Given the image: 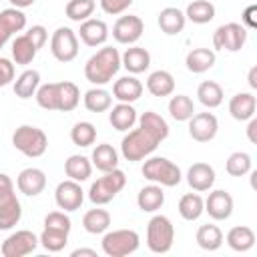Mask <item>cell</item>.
<instances>
[{
	"mask_svg": "<svg viewBox=\"0 0 257 257\" xmlns=\"http://www.w3.org/2000/svg\"><path fill=\"white\" fill-rule=\"evenodd\" d=\"M137 120H139V126L133 131H126V135L120 141V153L131 163L143 161L145 157H149L169 137V124L159 112L147 110Z\"/></svg>",
	"mask_w": 257,
	"mask_h": 257,
	"instance_id": "1",
	"label": "cell"
},
{
	"mask_svg": "<svg viewBox=\"0 0 257 257\" xmlns=\"http://www.w3.org/2000/svg\"><path fill=\"white\" fill-rule=\"evenodd\" d=\"M118 70H120V54L112 46H102L84 64V76L94 86L108 84Z\"/></svg>",
	"mask_w": 257,
	"mask_h": 257,
	"instance_id": "2",
	"label": "cell"
},
{
	"mask_svg": "<svg viewBox=\"0 0 257 257\" xmlns=\"http://www.w3.org/2000/svg\"><path fill=\"white\" fill-rule=\"evenodd\" d=\"M12 147L20 151L24 157L38 159L46 153L48 149V137L42 128L32 126V124H20L12 133Z\"/></svg>",
	"mask_w": 257,
	"mask_h": 257,
	"instance_id": "3",
	"label": "cell"
},
{
	"mask_svg": "<svg viewBox=\"0 0 257 257\" xmlns=\"http://www.w3.org/2000/svg\"><path fill=\"white\" fill-rule=\"evenodd\" d=\"M143 177L151 183H157L161 187H177L183 179L179 165H175L173 161H169L167 157H151L145 161L143 169H141Z\"/></svg>",
	"mask_w": 257,
	"mask_h": 257,
	"instance_id": "4",
	"label": "cell"
},
{
	"mask_svg": "<svg viewBox=\"0 0 257 257\" xmlns=\"http://www.w3.org/2000/svg\"><path fill=\"white\" fill-rule=\"evenodd\" d=\"M20 217L22 207L14 193V183L6 173H0V231H8L18 225Z\"/></svg>",
	"mask_w": 257,
	"mask_h": 257,
	"instance_id": "5",
	"label": "cell"
},
{
	"mask_svg": "<svg viewBox=\"0 0 257 257\" xmlns=\"http://www.w3.org/2000/svg\"><path fill=\"white\" fill-rule=\"evenodd\" d=\"M126 185V177H124V173L116 167V169H112V171H106V173H102V177H98L92 185H90V189H88V199L94 203V205H106V203H110L120 191H122V187Z\"/></svg>",
	"mask_w": 257,
	"mask_h": 257,
	"instance_id": "6",
	"label": "cell"
},
{
	"mask_svg": "<svg viewBox=\"0 0 257 257\" xmlns=\"http://www.w3.org/2000/svg\"><path fill=\"white\" fill-rule=\"evenodd\" d=\"M141 245V237L135 229H114V231H104L100 247L102 253L108 257H126L135 253Z\"/></svg>",
	"mask_w": 257,
	"mask_h": 257,
	"instance_id": "7",
	"label": "cell"
},
{
	"mask_svg": "<svg viewBox=\"0 0 257 257\" xmlns=\"http://www.w3.org/2000/svg\"><path fill=\"white\" fill-rule=\"evenodd\" d=\"M175 241V227L169 217L155 215L147 223V247L153 253H169Z\"/></svg>",
	"mask_w": 257,
	"mask_h": 257,
	"instance_id": "8",
	"label": "cell"
},
{
	"mask_svg": "<svg viewBox=\"0 0 257 257\" xmlns=\"http://www.w3.org/2000/svg\"><path fill=\"white\" fill-rule=\"evenodd\" d=\"M50 52L58 62H72L78 56V36L68 26H58L50 36Z\"/></svg>",
	"mask_w": 257,
	"mask_h": 257,
	"instance_id": "9",
	"label": "cell"
},
{
	"mask_svg": "<svg viewBox=\"0 0 257 257\" xmlns=\"http://www.w3.org/2000/svg\"><path fill=\"white\" fill-rule=\"evenodd\" d=\"M245 42H247V28L239 22L221 24L213 32V48H217V50L237 52L243 48Z\"/></svg>",
	"mask_w": 257,
	"mask_h": 257,
	"instance_id": "10",
	"label": "cell"
},
{
	"mask_svg": "<svg viewBox=\"0 0 257 257\" xmlns=\"http://www.w3.org/2000/svg\"><path fill=\"white\" fill-rule=\"evenodd\" d=\"M36 247H38V237L28 229H20L4 239L0 251L4 257H24L30 255Z\"/></svg>",
	"mask_w": 257,
	"mask_h": 257,
	"instance_id": "11",
	"label": "cell"
},
{
	"mask_svg": "<svg viewBox=\"0 0 257 257\" xmlns=\"http://www.w3.org/2000/svg\"><path fill=\"white\" fill-rule=\"evenodd\" d=\"M219 120L213 112H195L189 118V135L197 143H209L217 137Z\"/></svg>",
	"mask_w": 257,
	"mask_h": 257,
	"instance_id": "12",
	"label": "cell"
},
{
	"mask_svg": "<svg viewBox=\"0 0 257 257\" xmlns=\"http://www.w3.org/2000/svg\"><path fill=\"white\" fill-rule=\"evenodd\" d=\"M143 32H145V22L135 14L120 16L112 26V38L118 44H135L143 36Z\"/></svg>",
	"mask_w": 257,
	"mask_h": 257,
	"instance_id": "13",
	"label": "cell"
},
{
	"mask_svg": "<svg viewBox=\"0 0 257 257\" xmlns=\"http://www.w3.org/2000/svg\"><path fill=\"white\" fill-rule=\"evenodd\" d=\"M54 201H56L58 209H62V211H76V209H80V205L84 201V191H82L80 183L66 179L56 185Z\"/></svg>",
	"mask_w": 257,
	"mask_h": 257,
	"instance_id": "14",
	"label": "cell"
},
{
	"mask_svg": "<svg viewBox=\"0 0 257 257\" xmlns=\"http://www.w3.org/2000/svg\"><path fill=\"white\" fill-rule=\"evenodd\" d=\"M233 205H235L233 197L225 189H215L205 199V211L215 221H227L231 217V213H233Z\"/></svg>",
	"mask_w": 257,
	"mask_h": 257,
	"instance_id": "15",
	"label": "cell"
},
{
	"mask_svg": "<svg viewBox=\"0 0 257 257\" xmlns=\"http://www.w3.org/2000/svg\"><path fill=\"white\" fill-rule=\"evenodd\" d=\"M16 187L22 195L26 197H36L44 191L46 187V175L42 169L38 167H28V169H22L16 177Z\"/></svg>",
	"mask_w": 257,
	"mask_h": 257,
	"instance_id": "16",
	"label": "cell"
},
{
	"mask_svg": "<svg viewBox=\"0 0 257 257\" xmlns=\"http://www.w3.org/2000/svg\"><path fill=\"white\" fill-rule=\"evenodd\" d=\"M26 26V14L20 8H6L0 12V48L10 40L12 34L24 30Z\"/></svg>",
	"mask_w": 257,
	"mask_h": 257,
	"instance_id": "17",
	"label": "cell"
},
{
	"mask_svg": "<svg viewBox=\"0 0 257 257\" xmlns=\"http://www.w3.org/2000/svg\"><path fill=\"white\" fill-rule=\"evenodd\" d=\"M78 38H80L86 46H90V48L100 46V44H104L106 38H108V26H106V22L100 20V18H88V20L80 22Z\"/></svg>",
	"mask_w": 257,
	"mask_h": 257,
	"instance_id": "18",
	"label": "cell"
},
{
	"mask_svg": "<svg viewBox=\"0 0 257 257\" xmlns=\"http://www.w3.org/2000/svg\"><path fill=\"white\" fill-rule=\"evenodd\" d=\"M187 183L193 191L205 193L215 185V169L209 163H193L187 171Z\"/></svg>",
	"mask_w": 257,
	"mask_h": 257,
	"instance_id": "19",
	"label": "cell"
},
{
	"mask_svg": "<svg viewBox=\"0 0 257 257\" xmlns=\"http://www.w3.org/2000/svg\"><path fill=\"white\" fill-rule=\"evenodd\" d=\"M143 94V82L135 76V74H128V76H120L118 80H114L112 84V96L118 100V102H135L139 100Z\"/></svg>",
	"mask_w": 257,
	"mask_h": 257,
	"instance_id": "20",
	"label": "cell"
},
{
	"mask_svg": "<svg viewBox=\"0 0 257 257\" xmlns=\"http://www.w3.org/2000/svg\"><path fill=\"white\" fill-rule=\"evenodd\" d=\"M120 66L131 74H141L151 66V52L143 46H131L120 54Z\"/></svg>",
	"mask_w": 257,
	"mask_h": 257,
	"instance_id": "21",
	"label": "cell"
},
{
	"mask_svg": "<svg viewBox=\"0 0 257 257\" xmlns=\"http://www.w3.org/2000/svg\"><path fill=\"white\" fill-rule=\"evenodd\" d=\"M255 108H257V98L253 96V92H237L229 100L231 116L235 120H241V122L255 116Z\"/></svg>",
	"mask_w": 257,
	"mask_h": 257,
	"instance_id": "22",
	"label": "cell"
},
{
	"mask_svg": "<svg viewBox=\"0 0 257 257\" xmlns=\"http://www.w3.org/2000/svg\"><path fill=\"white\" fill-rule=\"evenodd\" d=\"M159 28L167 34V36H175L179 32H183L185 24H187V18H185V12L179 10L177 6H167L159 12Z\"/></svg>",
	"mask_w": 257,
	"mask_h": 257,
	"instance_id": "23",
	"label": "cell"
},
{
	"mask_svg": "<svg viewBox=\"0 0 257 257\" xmlns=\"http://www.w3.org/2000/svg\"><path fill=\"white\" fill-rule=\"evenodd\" d=\"M137 118H139V116H137V110H135V106H133L131 102H118V104L112 106L110 112H108V122L112 124V128H116V131H120V133L131 131V128L135 126Z\"/></svg>",
	"mask_w": 257,
	"mask_h": 257,
	"instance_id": "24",
	"label": "cell"
},
{
	"mask_svg": "<svg viewBox=\"0 0 257 257\" xmlns=\"http://www.w3.org/2000/svg\"><path fill=\"white\" fill-rule=\"evenodd\" d=\"M163 203H165V193H163V187L157 183L143 187L137 195V205L143 213H155L163 207Z\"/></svg>",
	"mask_w": 257,
	"mask_h": 257,
	"instance_id": "25",
	"label": "cell"
},
{
	"mask_svg": "<svg viewBox=\"0 0 257 257\" xmlns=\"http://www.w3.org/2000/svg\"><path fill=\"white\" fill-rule=\"evenodd\" d=\"M215 60H217L215 50H211V48H193V50H189V54L185 58V64H187L189 72L203 74L209 68H213Z\"/></svg>",
	"mask_w": 257,
	"mask_h": 257,
	"instance_id": "26",
	"label": "cell"
},
{
	"mask_svg": "<svg viewBox=\"0 0 257 257\" xmlns=\"http://www.w3.org/2000/svg\"><path fill=\"white\" fill-rule=\"evenodd\" d=\"M90 163L92 167H96L100 173H106V171H112L118 167V153L112 145L108 143H100L92 149V155H90Z\"/></svg>",
	"mask_w": 257,
	"mask_h": 257,
	"instance_id": "27",
	"label": "cell"
},
{
	"mask_svg": "<svg viewBox=\"0 0 257 257\" xmlns=\"http://www.w3.org/2000/svg\"><path fill=\"white\" fill-rule=\"evenodd\" d=\"M147 90L153 96H171L175 92V76L169 70H155L147 78Z\"/></svg>",
	"mask_w": 257,
	"mask_h": 257,
	"instance_id": "28",
	"label": "cell"
},
{
	"mask_svg": "<svg viewBox=\"0 0 257 257\" xmlns=\"http://www.w3.org/2000/svg\"><path fill=\"white\" fill-rule=\"evenodd\" d=\"M64 173H66L68 179H72L76 183H82V181L90 179V175H92V163L84 155H70L64 161Z\"/></svg>",
	"mask_w": 257,
	"mask_h": 257,
	"instance_id": "29",
	"label": "cell"
},
{
	"mask_svg": "<svg viewBox=\"0 0 257 257\" xmlns=\"http://www.w3.org/2000/svg\"><path fill=\"white\" fill-rule=\"evenodd\" d=\"M225 239H227V245L233 251L245 253V251H249L255 245V231L251 227H247V225H237V227L229 229Z\"/></svg>",
	"mask_w": 257,
	"mask_h": 257,
	"instance_id": "30",
	"label": "cell"
},
{
	"mask_svg": "<svg viewBox=\"0 0 257 257\" xmlns=\"http://www.w3.org/2000/svg\"><path fill=\"white\" fill-rule=\"evenodd\" d=\"M38 86H40V72L34 68H28L14 80V94L18 98L26 100V98H32L36 94Z\"/></svg>",
	"mask_w": 257,
	"mask_h": 257,
	"instance_id": "31",
	"label": "cell"
},
{
	"mask_svg": "<svg viewBox=\"0 0 257 257\" xmlns=\"http://www.w3.org/2000/svg\"><path fill=\"white\" fill-rule=\"evenodd\" d=\"M82 227L90 235H100V233L108 231V227H110V213L106 209H98V205H96V209H90L84 213Z\"/></svg>",
	"mask_w": 257,
	"mask_h": 257,
	"instance_id": "32",
	"label": "cell"
},
{
	"mask_svg": "<svg viewBox=\"0 0 257 257\" xmlns=\"http://www.w3.org/2000/svg\"><path fill=\"white\" fill-rule=\"evenodd\" d=\"M197 98L203 106L207 108H217L221 106L223 98H225V92H223V86L215 80H203L197 88Z\"/></svg>",
	"mask_w": 257,
	"mask_h": 257,
	"instance_id": "33",
	"label": "cell"
},
{
	"mask_svg": "<svg viewBox=\"0 0 257 257\" xmlns=\"http://www.w3.org/2000/svg\"><path fill=\"white\" fill-rule=\"evenodd\" d=\"M215 4H211L209 0H193L185 8V18L193 24H207L215 18Z\"/></svg>",
	"mask_w": 257,
	"mask_h": 257,
	"instance_id": "34",
	"label": "cell"
},
{
	"mask_svg": "<svg viewBox=\"0 0 257 257\" xmlns=\"http://www.w3.org/2000/svg\"><path fill=\"white\" fill-rule=\"evenodd\" d=\"M38 54V48L34 46V42L28 38V34H18L12 40V58L16 64H30Z\"/></svg>",
	"mask_w": 257,
	"mask_h": 257,
	"instance_id": "35",
	"label": "cell"
},
{
	"mask_svg": "<svg viewBox=\"0 0 257 257\" xmlns=\"http://www.w3.org/2000/svg\"><path fill=\"white\" fill-rule=\"evenodd\" d=\"M34 98H36L38 106L44 110H60V82L40 84Z\"/></svg>",
	"mask_w": 257,
	"mask_h": 257,
	"instance_id": "36",
	"label": "cell"
},
{
	"mask_svg": "<svg viewBox=\"0 0 257 257\" xmlns=\"http://www.w3.org/2000/svg\"><path fill=\"white\" fill-rule=\"evenodd\" d=\"M82 102L86 106V110L90 112H104L112 106V96L106 88L102 86H94V88H88L82 96Z\"/></svg>",
	"mask_w": 257,
	"mask_h": 257,
	"instance_id": "37",
	"label": "cell"
},
{
	"mask_svg": "<svg viewBox=\"0 0 257 257\" xmlns=\"http://www.w3.org/2000/svg\"><path fill=\"white\" fill-rule=\"evenodd\" d=\"M197 245L205 251H217L221 245H223V231L213 225V223H207V225H201L197 229Z\"/></svg>",
	"mask_w": 257,
	"mask_h": 257,
	"instance_id": "38",
	"label": "cell"
},
{
	"mask_svg": "<svg viewBox=\"0 0 257 257\" xmlns=\"http://www.w3.org/2000/svg\"><path fill=\"white\" fill-rule=\"evenodd\" d=\"M205 211V201L199 193H187L179 199V215L185 221H197Z\"/></svg>",
	"mask_w": 257,
	"mask_h": 257,
	"instance_id": "39",
	"label": "cell"
},
{
	"mask_svg": "<svg viewBox=\"0 0 257 257\" xmlns=\"http://www.w3.org/2000/svg\"><path fill=\"white\" fill-rule=\"evenodd\" d=\"M169 114L175 120H179V122L189 120L195 114V102H193V98L187 96V94H175V96H171V100H169Z\"/></svg>",
	"mask_w": 257,
	"mask_h": 257,
	"instance_id": "40",
	"label": "cell"
},
{
	"mask_svg": "<svg viewBox=\"0 0 257 257\" xmlns=\"http://www.w3.org/2000/svg\"><path fill=\"white\" fill-rule=\"evenodd\" d=\"M38 243L50 251V253H58L66 247L68 243V233L66 231H60V229H52V227H44L40 237H38Z\"/></svg>",
	"mask_w": 257,
	"mask_h": 257,
	"instance_id": "41",
	"label": "cell"
},
{
	"mask_svg": "<svg viewBox=\"0 0 257 257\" xmlns=\"http://www.w3.org/2000/svg\"><path fill=\"white\" fill-rule=\"evenodd\" d=\"M251 155L249 153H243V151H235L227 157V163H225V171L231 175V177H245L247 173H251Z\"/></svg>",
	"mask_w": 257,
	"mask_h": 257,
	"instance_id": "42",
	"label": "cell"
},
{
	"mask_svg": "<svg viewBox=\"0 0 257 257\" xmlns=\"http://www.w3.org/2000/svg\"><path fill=\"white\" fill-rule=\"evenodd\" d=\"M70 141L76 147H90L96 141V128L88 120H80L70 128Z\"/></svg>",
	"mask_w": 257,
	"mask_h": 257,
	"instance_id": "43",
	"label": "cell"
},
{
	"mask_svg": "<svg viewBox=\"0 0 257 257\" xmlns=\"http://www.w3.org/2000/svg\"><path fill=\"white\" fill-rule=\"evenodd\" d=\"M94 8H96L94 0H68L64 12L72 22H84L92 16Z\"/></svg>",
	"mask_w": 257,
	"mask_h": 257,
	"instance_id": "44",
	"label": "cell"
},
{
	"mask_svg": "<svg viewBox=\"0 0 257 257\" xmlns=\"http://www.w3.org/2000/svg\"><path fill=\"white\" fill-rule=\"evenodd\" d=\"M44 227H52V229H60V231L70 233L72 223H70V217L66 215V211H52L44 217Z\"/></svg>",
	"mask_w": 257,
	"mask_h": 257,
	"instance_id": "45",
	"label": "cell"
},
{
	"mask_svg": "<svg viewBox=\"0 0 257 257\" xmlns=\"http://www.w3.org/2000/svg\"><path fill=\"white\" fill-rule=\"evenodd\" d=\"M133 4V0H100V8L104 14L116 16L122 14L124 10H128V6Z\"/></svg>",
	"mask_w": 257,
	"mask_h": 257,
	"instance_id": "46",
	"label": "cell"
},
{
	"mask_svg": "<svg viewBox=\"0 0 257 257\" xmlns=\"http://www.w3.org/2000/svg\"><path fill=\"white\" fill-rule=\"evenodd\" d=\"M28 38L34 42V46L40 50L44 44H46V40H48V30L42 26V24H34L32 28H28Z\"/></svg>",
	"mask_w": 257,
	"mask_h": 257,
	"instance_id": "47",
	"label": "cell"
},
{
	"mask_svg": "<svg viewBox=\"0 0 257 257\" xmlns=\"http://www.w3.org/2000/svg\"><path fill=\"white\" fill-rule=\"evenodd\" d=\"M12 80H14V64H12V60L0 56V88L10 84Z\"/></svg>",
	"mask_w": 257,
	"mask_h": 257,
	"instance_id": "48",
	"label": "cell"
},
{
	"mask_svg": "<svg viewBox=\"0 0 257 257\" xmlns=\"http://www.w3.org/2000/svg\"><path fill=\"white\" fill-rule=\"evenodd\" d=\"M255 14H257V6H255V4H249V6L245 8V12H243V22H245L247 28H257V18H255Z\"/></svg>",
	"mask_w": 257,
	"mask_h": 257,
	"instance_id": "49",
	"label": "cell"
},
{
	"mask_svg": "<svg viewBox=\"0 0 257 257\" xmlns=\"http://www.w3.org/2000/svg\"><path fill=\"white\" fill-rule=\"evenodd\" d=\"M255 131H257V118L251 116V118H249V124H247V139H249L253 145L257 143V135H255Z\"/></svg>",
	"mask_w": 257,
	"mask_h": 257,
	"instance_id": "50",
	"label": "cell"
},
{
	"mask_svg": "<svg viewBox=\"0 0 257 257\" xmlns=\"http://www.w3.org/2000/svg\"><path fill=\"white\" fill-rule=\"evenodd\" d=\"M72 257H80V255H88V257H96V251L94 249H86V247H78L70 253Z\"/></svg>",
	"mask_w": 257,
	"mask_h": 257,
	"instance_id": "51",
	"label": "cell"
},
{
	"mask_svg": "<svg viewBox=\"0 0 257 257\" xmlns=\"http://www.w3.org/2000/svg\"><path fill=\"white\" fill-rule=\"evenodd\" d=\"M14 8H20V10H24V8H28V6H32L36 0H8Z\"/></svg>",
	"mask_w": 257,
	"mask_h": 257,
	"instance_id": "52",
	"label": "cell"
},
{
	"mask_svg": "<svg viewBox=\"0 0 257 257\" xmlns=\"http://www.w3.org/2000/svg\"><path fill=\"white\" fill-rule=\"evenodd\" d=\"M249 86L251 88H257V66H253L249 70Z\"/></svg>",
	"mask_w": 257,
	"mask_h": 257,
	"instance_id": "53",
	"label": "cell"
}]
</instances>
